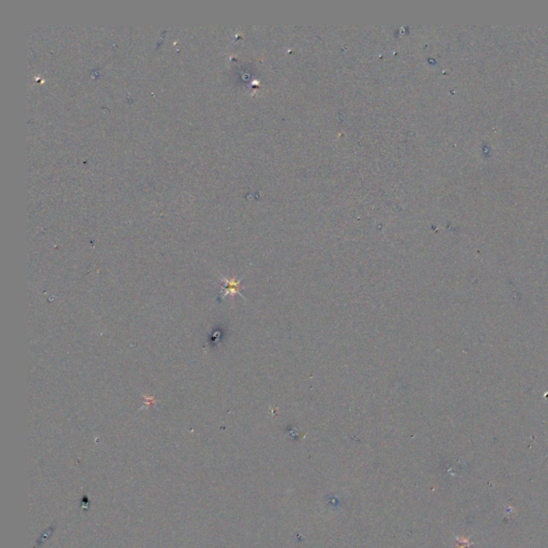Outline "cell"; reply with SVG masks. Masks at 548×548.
<instances>
[{
  "instance_id": "1",
  "label": "cell",
  "mask_w": 548,
  "mask_h": 548,
  "mask_svg": "<svg viewBox=\"0 0 548 548\" xmlns=\"http://www.w3.org/2000/svg\"><path fill=\"white\" fill-rule=\"evenodd\" d=\"M222 281H223V288H224V292L222 293L223 295L222 297H226L227 294H235V293H240V289H241V285H240V282L236 279H227V278H222Z\"/></svg>"
}]
</instances>
